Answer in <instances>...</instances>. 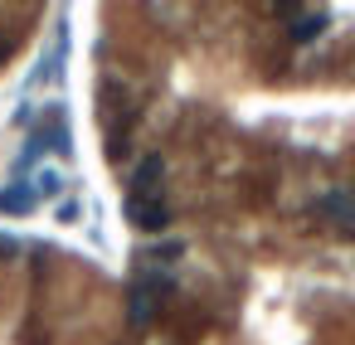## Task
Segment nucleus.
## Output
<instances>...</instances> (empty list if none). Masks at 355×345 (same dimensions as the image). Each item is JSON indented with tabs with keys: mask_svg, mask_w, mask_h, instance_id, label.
I'll list each match as a JSON object with an SVG mask.
<instances>
[{
	"mask_svg": "<svg viewBox=\"0 0 355 345\" xmlns=\"http://www.w3.org/2000/svg\"><path fill=\"white\" fill-rule=\"evenodd\" d=\"M122 209H127V219H132L137 229H146V233H161V229L171 224V214H166L161 200H156V204H146V200H122Z\"/></svg>",
	"mask_w": 355,
	"mask_h": 345,
	"instance_id": "obj_1",
	"label": "nucleus"
},
{
	"mask_svg": "<svg viewBox=\"0 0 355 345\" xmlns=\"http://www.w3.org/2000/svg\"><path fill=\"white\" fill-rule=\"evenodd\" d=\"M35 204H40V200H35V190H20V185L0 195V214H30Z\"/></svg>",
	"mask_w": 355,
	"mask_h": 345,
	"instance_id": "obj_2",
	"label": "nucleus"
},
{
	"mask_svg": "<svg viewBox=\"0 0 355 345\" xmlns=\"http://www.w3.org/2000/svg\"><path fill=\"white\" fill-rule=\"evenodd\" d=\"M30 190H35V200H40V195H44V200H54V195L64 190V180H59V170H40Z\"/></svg>",
	"mask_w": 355,
	"mask_h": 345,
	"instance_id": "obj_3",
	"label": "nucleus"
}]
</instances>
